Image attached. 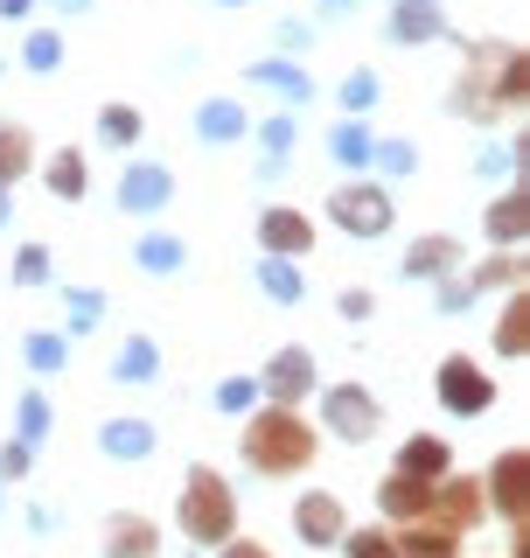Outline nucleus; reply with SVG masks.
<instances>
[{"label": "nucleus", "mask_w": 530, "mask_h": 558, "mask_svg": "<svg viewBox=\"0 0 530 558\" xmlns=\"http://www.w3.org/2000/svg\"><path fill=\"white\" fill-rule=\"evenodd\" d=\"M322 453V433L300 418V405H265V412H244V468L252 475H300V468Z\"/></svg>", "instance_id": "1"}, {"label": "nucleus", "mask_w": 530, "mask_h": 558, "mask_svg": "<svg viewBox=\"0 0 530 558\" xmlns=\"http://www.w3.org/2000/svg\"><path fill=\"white\" fill-rule=\"evenodd\" d=\"M174 523H182L189 545H224L238 537V496L217 468H189L182 475V502H174Z\"/></svg>", "instance_id": "2"}, {"label": "nucleus", "mask_w": 530, "mask_h": 558, "mask_svg": "<svg viewBox=\"0 0 530 558\" xmlns=\"http://www.w3.org/2000/svg\"><path fill=\"white\" fill-rule=\"evenodd\" d=\"M328 223L370 244V238H384L398 223V203H392V189H384V182H363V174H357V182H342L328 196Z\"/></svg>", "instance_id": "3"}, {"label": "nucleus", "mask_w": 530, "mask_h": 558, "mask_svg": "<svg viewBox=\"0 0 530 558\" xmlns=\"http://www.w3.org/2000/svg\"><path fill=\"white\" fill-rule=\"evenodd\" d=\"M433 391H439V405H447L454 418H482L489 405H496V377L482 371V363H468V356H447L433 371Z\"/></svg>", "instance_id": "4"}, {"label": "nucleus", "mask_w": 530, "mask_h": 558, "mask_svg": "<svg viewBox=\"0 0 530 558\" xmlns=\"http://www.w3.org/2000/svg\"><path fill=\"white\" fill-rule=\"evenodd\" d=\"M322 418H328V433H335V440L363 447L370 433L384 426V405L363 391V384H322Z\"/></svg>", "instance_id": "5"}, {"label": "nucleus", "mask_w": 530, "mask_h": 558, "mask_svg": "<svg viewBox=\"0 0 530 558\" xmlns=\"http://www.w3.org/2000/svg\"><path fill=\"white\" fill-rule=\"evenodd\" d=\"M322 391V371H314V349H273V363L258 371V398H273V405H300V398H314Z\"/></svg>", "instance_id": "6"}, {"label": "nucleus", "mask_w": 530, "mask_h": 558, "mask_svg": "<svg viewBox=\"0 0 530 558\" xmlns=\"http://www.w3.org/2000/svg\"><path fill=\"white\" fill-rule=\"evenodd\" d=\"M342 531H349L342 496H328V488H308V496L293 502V537H300L308 551H335V545H342Z\"/></svg>", "instance_id": "7"}, {"label": "nucleus", "mask_w": 530, "mask_h": 558, "mask_svg": "<svg viewBox=\"0 0 530 558\" xmlns=\"http://www.w3.org/2000/svg\"><path fill=\"white\" fill-rule=\"evenodd\" d=\"M482 502L496 517L523 523V510H530V453L523 447H503L496 453V468H489V482H482Z\"/></svg>", "instance_id": "8"}, {"label": "nucleus", "mask_w": 530, "mask_h": 558, "mask_svg": "<svg viewBox=\"0 0 530 558\" xmlns=\"http://www.w3.org/2000/svg\"><path fill=\"white\" fill-rule=\"evenodd\" d=\"M174 203V168L168 161H133L119 168V209L127 217H154V209Z\"/></svg>", "instance_id": "9"}, {"label": "nucleus", "mask_w": 530, "mask_h": 558, "mask_svg": "<svg viewBox=\"0 0 530 558\" xmlns=\"http://www.w3.org/2000/svg\"><path fill=\"white\" fill-rule=\"evenodd\" d=\"M244 140H258V182H279V174L293 168V147H300V112H273V119H258Z\"/></svg>", "instance_id": "10"}, {"label": "nucleus", "mask_w": 530, "mask_h": 558, "mask_svg": "<svg viewBox=\"0 0 530 558\" xmlns=\"http://www.w3.org/2000/svg\"><path fill=\"white\" fill-rule=\"evenodd\" d=\"M258 244L273 258H308L314 252V223H308V209H293V203H273L258 217Z\"/></svg>", "instance_id": "11"}, {"label": "nucleus", "mask_w": 530, "mask_h": 558, "mask_svg": "<svg viewBox=\"0 0 530 558\" xmlns=\"http://www.w3.org/2000/svg\"><path fill=\"white\" fill-rule=\"evenodd\" d=\"M98 551L105 558H161V523L140 517V510H119V517H105Z\"/></svg>", "instance_id": "12"}, {"label": "nucleus", "mask_w": 530, "mask_h": 558, "mask_svg": "<svg viewBox=\"0 0 530 558\" xmlns=\"http://www.w3.org/2000/svg\"><path fill=\"white\" fill-rule=\"evenodd\" d=\"M154 447H161L154 418H105V426H98V453H105V461H119V468H127V461H147Z\"/></svg>", "instance_id": "13"}, {"label": "nucleus", "mask_w": 530, "mask_h": 558, "mask_svg": "<svg viewBox=\"0 0 530 558\" xmlns=\"http://www.w3.org/2000/svg\"><path fill=\"white\" fill-rule=\"evenodd\" d=\"M426 502H433V482H419V475H398L392 468V475L377 482V510H384V523H398V531L426 517Z\"/></svg>", "instance_id": "14"}, {"label": "nucleus", "mask_w": 530, "mask_h": 558, "mask_svg": "<svg viewBox=\"0 0 530 558\" xmlns=\"http://www.w3.org/2000/svg\"><path fill=\"white\" fill-rule=\"evenodd\" d=\"M244 84H252V92H273V98H287V112H300V105L314 98V77H308L300 63H279V57L252 63V70H244Z\"/></svg>", "instance_id": "15"}, {"label": "nucleus", "mask_w": 530, "mask_h": 558, "mask_svg": "<svg viewBox=\"0 0 530 558\" xmlns=\"http://www.w3.org/2000/svg\"><path fill=\"white\" fill-rule=\"evenodd\" d=\"M244 133H252V112H244L238 98H203L196 105V140L203 147H238Z\"/></svg>", "instance_id": "16"}, {"label": "nucleus", "mask_w": 530, "mask_h": 558, "mask_svg": "<svg viewBox=\"0 0 530 558\" xmlns=\"http://www.w3.org/2000/svg\"><path fill=\"white\" fill-rule=\"evenodd\" d=\"M398 475H419V482L454 475V447L439 440V433H412V440L398 447Z\"/></svg>", "instance_id": "17"}, {"label": "nucleus", "mask_w": 530, "mask_h": 558, "mask_svg": "<svg viewBox=\"0 0 530 558\" xmlns=\"http://www.w3.org/2000/svg\"><path fill=\"white\" fill-rule=\"evenodd\" d=\"M482 231H489V244H496V252H517V244H523V231H530V203H523V189H509V196H496V203H489Z\"/></svg>", "instance_id": "18"}, {"label": "nucleus", "mask_w": 530, "mask_h": 558, "mask_svg": "<svg viewBox=\"0 0 530 558\" xmlns=\"http://www.w3.org/2000/svg\"><path fill=\"white\" fill-rule=\"evenodd\" d=\"M461 272V238H419L405 252V279H454Z\"/></svg>", "instance_id": "19"}, {"label": "nucleus", "mask_w": 530, "mask_h": 558, "mask_svg": "<svg viewBox=\"0 0 530 558\" xmlns=\"http://www.w3.org/2000/svg\"><path fill=\"white\" fill-rule=\"evenodd\" d=\"M439 35H447L439 0H398L392 8V43H439Z\"/></svg>", "instance_id": "20"}, {"label": "nucleus", "mask_w": 530, "mask_h": 558, "mask_svg": "<svg viewBox=\"0 0 530 558\" xmlns=\"http://www.w3.org/2000/svg\"><path fill=\"white\" fill-rule=\"evenodd\" d=\"M258 293H265L273 307H300V301H308L300 258H273V252H265V258H258Z\"/></svg>", "instance_id": "21"}, {"label": "nucleus", "mask_w": 530, "mask_h": 558, "mask_svg": "<svg viewBox=\"0 0 530 558\" xmlns=\"http://www.w3.org/2000/svg\"><path fill=\"white\" fill-rule=\"evenodd\" d=\"M133 266H140V272H154V279H174V272L189 266V244L174 238V231H147V238L133 244Z\"/></svg>", "instance_id": "22"}, {"label": "nucleus", "mask_w": 530, "mask_h": 558, "mask_svg": "<svg viewBox=\"0 0 530 558\" xmlns=\"http://www.w3.org/2000/svg\"><path fill=\"white\" fill-rule=\"evenodd\" d=\"M328 154H335V168L363 174V168H370V154H377V140H370L363 119H335V126H328Z\"/></svg>", "instance_id": "23"}, {"label": "nucleus", "mask_w": 530, "mask_h": 558, "mask_svg": "<svg viewBox=\"0 0 530 558\" xmlns=\"http://www.w3.org/2000/svg\"><path fill=\"white\" fill-rule=\"evenodd\" d=\"M43 182H49V196H57V203H84V189H92V168H84L77 147H63V154H49Z\"/></svg>", "instance_id": "24"}, {"label": "nucleus", "mask_w": 530, "mask_h": 558, "mask_svg": "<svg viewBox=\"0 0 530 558\" xmlns=\"http://www.w3.org/2000/svg\"><path fill=\"white\" fill-rule=\"evenodd\" d=\"M112 377L119 384H154V377H161V349H154V336H127V342H119Z\"/></svg>", "instance_id": "25"}, {"label": "nucleus", "mask_w": 530, "mask_h": 558, "mask_svg": "<svg viewBox=\"0 0 530 558\" xmlns=\"http://www.w3.org/2000/svg\"><path fill=\"white\" fill-rule=\"evenodd\" d=\"M22 363L35 377H57L70 363V336H57V328H28V336H22Z\"/></svg>", "instance_id": "26"}, {"label": "nucleus", "mask_w": 530, "mask_h": 558, "mask_svg": "<svg viewBox=\"0 0 530 558\" xmlns=\"http://www.w3.org/2000/svg\"><path fill=\"white\" fill-rule=\"evenodd\" d=\"M489 98H496V112H517V105L530 98V57L523 49H503V70H496V92Z\"/></svg>", "instance_id": "27"}, {"label": "nucleus", "mask_w": 530, "mask_h": 558, "mask_svg": "<svg viewBox=\"0 0 530 558\" xmlns=\"http://www.w3.org/2000/svg\"><path fill=\"white\" fill-rule=\"evenodd\" d=\"M28 168H35V140H28V126L8 119V126H0V189H14Z\"/></svg>", "instance_id": "28"}, {"label": "nucleus", "mask_w": 530, "mask_h": 558, "mask_svg": "<svg viewBox=\"0 0 530 558\" xmlns=\"http://www.w3.org/2000/svg\"><path fill=\"white\" fill-rule=\"evenodd\" d=\"M523 349H530V293H509L496 322V356H523Z\"/></svg>", "instance_id": "29"}, {"label": "nucleus", "mask_w": 530, "mask_h": 558, "mask_svg": "<svg viewBox=\"0 0 530 558\" xmlns=\"http://www.w3.org/2000/svg\"><path fill=\"white\" fill-rule=\"evenodd\" d=\"M140 133H147L140 105H105V112H98V140H105V147H133Z\"/></svg>", "instance_id": "30"}, {"label": "nucleus", "mask_w": 530, "mask_h": 558, "mask_svg": "<svg viewBox=\"0 0 530 558\" xmlns=\"http://www.w3.org/2000/svg\"><path fill=\"white\" fill-rule=\"evenodd\" d=\"M14 440H28V447L49 440V398L43 391H22V398H14Z\"/></svg>", "instance_id": "31"}, {"label": "nucleus", "mask_w": 530, "mask_h": 558, "mask_svg": "<svg viewBox=\"0 0 530 558\" xmlns=\"http://www.w3.org/2000/svg\"><path fill=\"white\" fill-rule=\"evenodd\" d=\"M342 558H398V531H342Z\"/></svg>", "instance_id": "32"}, {"label": "nucleus", "mask_w": 530, "mask_h": 558, "mask_svg": "<svg viewBox=\"0 0 530 558\" xmlns=\"http://www.w3.org/2000/svg\"><path fill=\"white\" fill-rule=\"evenodd\" d=\"M22 63L35 70V77H49V70L63 63V35H57V28H35L28 43H22Z\"/></svg>", "instance_id": "33"}, {"label": "nucleus", "mask_w": 530, "mask_h": 558, "mask_svg": "<svg viewBox=\"0 0 530 558\" xmlns=\"http://www.w3.org/2000/svg\"><path fill=\"white\" fill-rule=\"evenodd\" d=\"M217 412H224V418L258 412V377H224V384H217Z\"/></svg>", "instance_id": "34"}, {"label": "nucleus", "mask_w": 530, "mask_h": 558, "mask_svg": "<svg viewBox=\"0 0 530 558\" xmlns=\"http://www.w3.org/2000/svg\"><path fill=\"white\" fill-rule=\"evenodd\" d=\"M335 98H342V112H349V119H363L370 105H377V70H349Z\"/></svg>", "instance_id": "35"}, {"label": "nucleus", "mask_w": 530, "mask_h": 558, "mask_svg": "<svg viewBox=\"0 0 530 558\" xmlns=\"http://www.w3.org/2000/svg\"><path fill=\"white\" fill-rule=\"evenodd\" d=\"M14 287H49V244H22L14 252Z\"/></svg>", "instance_id": "36"}, {"label": "nucleus", "mask_w": 530, "mask_h": 558, "mask_svg": "<svg viewBox=\"0 0 530 558\" xmlns=\"http://www.w3.org/2000/svg\"><path fill=\"white\" fill-rule=\"evenodd\" d=\"M370 168H384V174H412V168H419V147H412V140H377Z\"/></svg>", "instance_id": "37"}, {"label": "nucleus", "mask_w": 530, "mask_h": 558, "mask_svg": "<svg viewBox=\"0 0 530 558\" xmlns=\"http://www.w3.org/2000/svg\"><path fill=\"white\" fill-rule=\"evenodd\" d=\"M63 307H70V328H77V336H84V328H92L98 314H105V293H92V287L77 293V287H70V293H63Z\"/></svg>", "instance_id": "38"}, {"label": "nucleus", "mask_w": 530, "mask_h": 558, "mask_svg": "<svg viewBox=\"0 0 530 558\" xmlns=\"http://www.w3.org/2000/svg\"><path fill=\"white\" fill-rule=\"evenodd\" d=\"M517 279H523V258L517 252H496L482 272H474V287H517Z\"/></svg>", "instance_id": "39"}, {"label": "nucleus", "mask_w": 530, "mask_h": 558, "mask_svg": "<svg viewBox=\"0 0 530 558\" xmlns=\"http://www.w3.org/2000/svg\"><path fill=\"white\" fill-rule=\"evenodd\" d=\"M523 154H530V147H523V140H517V147H489V154H482V161H474V174H482V182H503V174H509V168H517V161H523Z\"/></svg>", "instance_id": "40"}, {"label": "nucleus", "mask_w": 530, "mask_h": 558, "mask_svg": "<svg viewBox=\"0 0 530 558\" xmlns=\"http://www.w3.org/2000/svg\"><path fill=\"white\" fill-rule=\"evenodd\" d=\"M28 468H35V447L28 440H8V447H0V482H22Z\"/></svg>", "instance_id": "41"}, {"label": "nucleus", "mask_w": 530, "mask_h": 558, "mask_svg": "<svg viewBox=\"0 0 530 558\" xmlns=\"http://www.w3.org/2000/svg\"><path fill=\"white\" fill-rule=\"evenodd\" d=\"M474 293H482V287H474V279H461V272H454L447 287H439V314H461V307H474Z\"/></svg>", "instance_id": "42"}, {"label": "nucleus", "mask_w": 530, "mask_h": 558, "mask_svg": "<svg viewBox=\"0 0 530 558\" xmlns=\"http://www.w3.org/2000/svg\"><path fill=\"white\" fill-rule=\"evenodd\" d=\"M335 314H342V322H370V314H377V301H370L363 287H349L342 301H335Z\"/></svg>", "instance_id": "43"}, {"label": "nucleus", "mask_w": 530, "mask_h": 558, "mask_svg": "<svg viewBox=\"0 0 530 558\" xmlns=\"http://www.w3.org/2000/svg\"><path fill=\"white\" fill-rule=\"evenodd\" d=\"M217 558H273V551H265L258 537H224V545H217Z\"/></svg>", "instance_id": "44"}, {"label": "nucleus", "mask_w": 530, "mask_h": 558, "mask_svg": "<svg viewBox=\"0 0 530 558\" xmlns=\"http://www.w3.org/2000/svg\"><path fill=\"white\" fill-rule=\"evenodd\" d=\"M279 43H287V49H308L314 28H308V22H279Z\"/></svg>", "instance_id": "45"}, {"label": "nucleus", "mask_w": 530, "mask_h": 558, "mask_svg": "<svg viewBox=\"0 0 530 558\" xmlns=\"http://www.w3.org/2000/svg\"><path fill=\"white\" fill-rule=\"evenodd\" d=\"M28 8H35V0H0V22H22Z\"/></svg>", "instance_id": "46"}, {"label": "nucleus", "mask_w": 530, "mask_h": 558, "mask_svg": "<svg viewBox=\"0 0 530 558\" xmlns=\"http://www.w3.org/2000/svg\"><path fill=\"white\" fill-rule=\"evenodd\" d=\"M49 8H57V14H84V8H92V0H49Z\"/></svg>", "instance_id": "47"}, {"label": "nucleus", "mask_w": 530, "mask_h": 558, "mask_svg": "<svg viewBox=\"0 0 530 558\" xmlns=\"http://www.w3.org/2000/svg\"><path fill=\"white\" fill-rule=\"evenodd\" d=\"M0 223H14V203H8V189H0Z\"/></svg>", "instance_id": "48"}, {"label": "nucleus", "mask_w": 530, "mask_h": 558, "mask_svg": "<svg viewBox=\"0 0 530 558\" xmlns=\"http://www.w3.org/2000/svg\"><path fill=\"white\" fill-rule=\"evenodd\" d=\"M322 14H349V0H322Z\"/></svg>", "instance_id": "49"}, {"label": "nucleus", "mask_w": 530, "mask_h": 558, "mask_svg": "<svg viewBox=\"0 0 530 558\" xmlns=\"http://www.w3.org/2000/svg\"><path fill=\"white\" fill-rule=\"evenodd\" d=\"M217 8H244V0H217Z\"/></svg>", "instance_id": "50"}]
</instances>
